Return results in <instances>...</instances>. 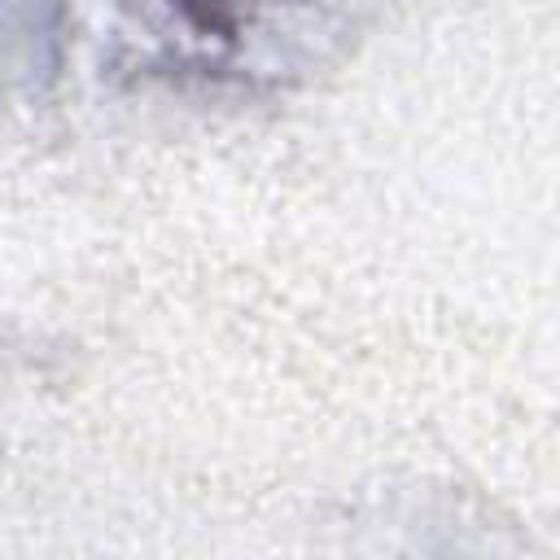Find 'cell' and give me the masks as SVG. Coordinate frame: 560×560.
Segmentation results:
<instances>
[{"label": "cell", "mask_w": 560, "mask_h": 560, "mask_svg": "<svg viewBox=\"0 0 560 560\" xmlns=\"http://www.w3.org/2000/svg\"><path fill=\"white\" fill-rule=\"evenodd\" d=\"M162 9L175 18L179 39L206 52H232L241 48L258 0H162Z\"/></svg>", "instance_id": "obj_1"}]
</instances>
